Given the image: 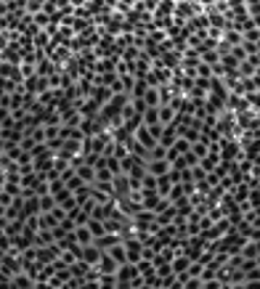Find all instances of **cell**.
<instances>
[{
	"label": "cell",
	"instance_id": "1",
	"mask_svg": "<svg viewBox=\"0 0 260 289\" xmlns=\"http://www.w3.org/2000/svg\"><path fill=\"white\" fill-rule=\"evenodd\" d=\"M135 276H141L138 265H135V263H122V265L117 268V289H130V281H133Z\"/></svg>",
	"mask_w": 260,
	"mask_h": 289
},
{
	"label": "cell",
	"instance_id": "2",
	"mask_svg": "<svg viewBox=\"0 0 260 289\" xmlns=\"http://www.w3.org/2000/svg\"><path fill=\"white\" fill-rule=\"evenodd\" d=\"M61 244L58 241H53V244H48V247H37V263L40 265H48V263H56L58 258H61Z\"/></svg>",
	"mask_w": 260,
	"mask_h": 289
},
{
	"label": "cell",
	"instance_id": "3",
	"mask_svg": "<svg viewBox=\"0 0 260 289\" xmlns=\"http://www.w3.org/2000/svg\"><path fill=\"white\" fill-rule=\"evenodd\" d=\"M133 194V181H130L128 173L114 175V199H122V196Z\"/></svg>",
	"mask_w": 260,
	"mask_h": 289
},
{
	"label": "cell",
	"instance_id": "4",
	"mask_svg": "<svg viewBox=\"0 0 260 289\" xmlns=\"http://www.w3.org/2000/svg\"><path fill=\"white\" fill-rule=\"evenodd\" d=\"M0 72H3V77H8V80H16V82H22L24 85V72H22V64H8V61H3V67H0Z\"/></svg>",
	"mask_w": 260,
	"mask_h": 289
},
{
	"label": "cell",
	"instance_id": "5",
	"mask_svg": "<svg viewBox=\"0 0 260 289\" xmlns=\"http://www.w3.org/2000/svg\"><path fill=\"white\" fill-rule=\"evenodd\" d=\"M11 289H35L37 287V281L32 279V276L27 273V271H22V273H16L14 279H11V284H8Z\"/></svg>",
	"mask_w": 260,
	"mask_h": 289
},
{
	"label": "cell",
	"instance_id": "6",
	"mask_svg": "<svg viewBox=\"0 0 260 289\" xmlns=\"http://www.w3.org/2000/svg\"><path fill=\"white\" fill-rule=\"evenodd\" d=\"M170 167H173L170 159H149L146 162V170L152 175H157V178H159V175H167V173H170Z\"/></svg>",
	"mask_w": 260,
	"mask_h": 289
},
{
	"label": "cell",
	"instance_id": "7",
	"mask_svg": "<svg viewBox=\"0 0 260 289\" xmlns=\"http://www.w3.org/2000/svg\"><path fill=\"white\" fill-rule=\"evenodd\" d=\"M122 241V234H114V231H106L104 236H99V239H96V247H101L104 252H109V249H112L114 244H120Z\"/></svg>",
	"mask_w": 260,
	"mask_h": 289
},
{
	"label": "cell",
	"instance_id": "8",
	"mask_svg": "<svg viewBox=\"0 0 260 289\" xmlns=\"http://www.w3.org/2000/svg\"><path fill=\"white\" fill-rule=\"evenodd\" d=\"M101 106H104L101 101H96L93 96H88L85 101H82V106H80V114H82V117H99Z\"/></svg>",
	"mask_w": 260,
	"mask_h": 289
},
{
	"label": "cell",
	"instance_id": "9",
	"mask_svg": "<svg viewBox=\"0 0 260 289\" xmlns=\"http://www.w3.org/2000/svg\"><path fill=\"white\" fill-rule=\"evenodd\" d=\"M135 138H138V141L141 143H144V146L149 149V152H152V149L154 146H157V138H154V133H152V130H149V125H141V128H138V133H135Z\"/></svg>",
	"mask_w": 260,
	"mask_h": 289
},
{
	"label": "cell",
	"instance_id": "10",
	"mask_svg": "<svg viewBox=\"0 0 260 289\" xmlns=\"http://www.w3.org/2000/svg\"><path fill=\"white\" fill-rule=\"evenodd\" d=\"M191 263H194V260L188 258L183 249H181V252L175 255V260H173V271H175V273H186L188 268H191Z\"/></svg>",
	"mask_w": 260,
	"mask_h": 289
},
{
	"label": "cell",
	"instance_id": "11",
	"mask_svg": "<svg viewBox=\"0 0 260 289\" xmlns=\"http://www.w3.org/2000/svg\"><path fill=\"white\" fill-rule=\"evenodd\" d=\"M56 236H53V228H40V231L35 234V247H48L53 244Z\"/></svg>",
	"mask_w": 260,
	"mask_h": 289
},
{
	"label": "cell",
	"instance_id": "12",
	"mask_svg": "<svg viewBox=\"0 0 260 289\" xmlns=\"http://www.w3.org/2000/svg\"><path fill=\"white\" fill-rule=\"evenodd\" d=\"M175 141H178V130H175V125H165V130H162V135H159V143L170 149Z\"/></svg>",
	"mask_w": 260,
	"mask_h": 289
},
{
	"label": "cell",
	"instance_id": "13",
	"mask_svg": "<svg viewBox=\"0 0 260 289\" xmlns=\"http://www.w3.org/2000/svg\"><path fill=\"white\" fill-rule=\"evenodd\" d=\"M117 268H120V263H117L109 252H104V258L99 260V271L101 273H117Z\"/></svg>",
	"mask_w": 260,
	"mask_h": 289
},
{
	"label": "cell",
	"instance_id": "14",
	"mask_svg": "<svg viewBox=\"0 0 260 289\" xmlns=\"http://www.w3.org/2000/svg\"><path fill=\"white\" fill-rule=\"evenodd\" d=\"M112 96H114V90L109 88V85H96V88H93V98H96V101H101V104H109V101H112Z\"/></svg>",
	"mask_w": 260,
	"mask_h": 289
},
{
	"label": "cell",
	"instance_id": "15",
	"mask_svg": "<svg viewBox=\"0 0 260 289\" xmlns=\"http://www.w3.org/2000/svg\"><path fill=\"white\" fill-rule=\"evenodd\" d=\"M75 234H77V241H80L82 247H88V244H93V241H96V236H93V231H90L88 226H77Z\"/></svg>",
	"mask_w": 260,
	"mask_h": 289
},
{
	"label": "cell",
	"instance_id": "16",
	"mask_svg": "<svg viewBox=\"0 0 260 289\" xmlns=\"http://www.w3.org/2000/svg\"><path fill=\"white\" fill-rule=\"evenodd\" d=\"M3 157H8V159H19V154H22V143L16 141H3Z\"/></svg>",
	"mask_w": 260,
	"mask_h": 289
},
{
	"label": "cell",
	"instance_id": "17",
	"mask_svg": "<svg viewBox=\"0 0 260 289\" xmlns=\"http://www.w3.org/2000/svg\"><path fill=\"white\" fill-rule=\"evenodd\" d=\"M109 255H112V258H114L117 263H120V265H122V263H128V249H125V241L114 244L112 249H109Z\"/></svg>",
	"mask_w": 260,
	"mask_h": 289
},
{
	"label": "cell",
	"instance_id": "18",
	"mask_svg": "<svg viewBox=\"0 0 260 289\" xmlns=\"http://www.w3.org/2000/svg\"><path fill=\"white\" fill-rule=\"evenodd\" d=\"M144 125H162V120H159V106H149L144 111Z\"/></svg>",
	"mask_w": 260,
	"mask_h": 289
},
{
	"label": "cell",
	"instance_id": "19",
	"mask_svg": "<svg viewBox=\"0 0 260 289\" xmlns=\"http://www.w3.org/2000/svg\"><path fill=\"white\" fill-rule=\"evenodd\" d=\"M99 289H117V273H101Z\"/></svg>",
	"mask_w": 260,
	"mask_h": 289
},
{
	"label": "cell",
	"instance_id": "20",
	"mask_svg": "<svg viewBox=\"0 0 260 289\" xmlns=\"http://www.w3.org/2000/svg\"><path fill=\"white\" fill-rule=\"evenodd\" d=\"M175 114H178V111H175L170 104H167V106H159V120H162V125H170L175 120Z\"/></svg>",
	"mask_w": 260,
	"mask_h": 289
},
{
	"label": "cell",
	"instance_id": "21",
	"mask_svg": "<svg viewBox=\"0 0 260 289\" xmlns=\"http://www.w3.org/2000/svg\"><path fill=\"white\" fill-rule=\"evenodd\" d=\"M170 188H173V178H170V175H159V181H157V191H159L162 196H167V194H170Z\"/></svg>",
	"mask_w": 260,
	"mask_h": 289
},
{
	"label": "cell",
	"instance_id": "22",
	"mask_svg": "<svg viewBox=\"0 0 260 289\" xmlns=\"http://www.w3.org/2000/svg\"><path fill=\"white\" fill-rule=\"evenodd\" d=\"M144 101L149 104V106H159V88H149L146 96H144Z\"/></svg>",
	"mask_w": 260,
	"mask_h": 289
},
{
	"label": "cell",
	"instance_id": "23",
	"mask_svg": "<svg viewBox=\"0 0 260 289\" xmlns=\"http://www.w3.org/2000/svg\"><path fill=\"white\" fill-rule=\"evenodd\" d=\"M157 175H152V173H146L144 175V188H149V191H157Z\"/></svg>",
	"mask_w": 260,
	"mask_h": 289
},
{
	"label": "cell",
	"instance_id": "24",
	"mask_svg": "<svg viewBox=\"0 0 260 289\" xmlns=\"http://www.w3.org/2000/svg\"><path fill=\"white\" fill-rule=\"evenodd\" d=\"M51 183V194H61L64 191V188H67V183H64V178H56V181H48Z\"/></svg>",
	"mask_w": 260,
	"mask_h": 289
}]
</instances>
